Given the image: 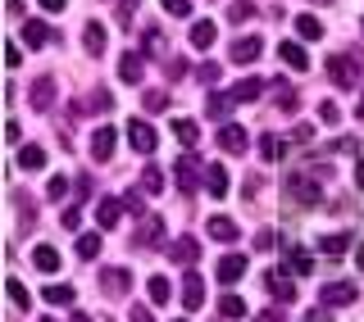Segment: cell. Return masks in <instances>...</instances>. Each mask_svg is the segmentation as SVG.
<instances>
[{
    "label": "cell",
    "instance_id": "cell-47",
    "mask_svg": "<svg viewBox=\"0 0 364 322\" xmlns=\"http://www.w3.org/2000/svg\"><path fill=\"white\" fill-rule=\"evenodd\" d=\"M77 223H82V213H77V204H68V209H64V227H68V232H73Z\"/></svg>",
    "mask_w": 364,
    "mask_h": 322
},
{
    "label": "cell",
    "instance_id": "cell-25",
    "mask_svg": "<svg viewBox=\"0 0 364 322\" xmlns=\"http://www.w3.org/2000/svg\"><path fill=\"white\" fill-rule=\"evenodd\" d=\"M296 37H301V41H318V37H323V23H318L314 14H301V18H296Z\"/></svg>",
    "mask_w": 364,
    "mask_h": 322
},
{
    "label": "cell",
    "instance_id": "cell-21",
    "mask_svg": "<svg viewBox=\"0 0 364 322\" xmlns=\"http://www.w3.org/2000/svg\"><path fill=\"white\" fill-rule=\"evenodd\" d=\"M32 263H37V272H60V255H55V245H37V250H32Z\"/></svg>",
    "mask_w": 364,
    "mask_h": 322
},
{
    "label": "cell",
    "instance_id": "cell-53",
    "mask_svg": "<svg viewBox=\"0 0 364 322\" xmlns=\"http://www.w3.org/2000/svg\"><path fill=\"white\" fill-rule=\"evenodd\" d=\"M73 322H91V318H87V313H73Z\"/></svg>",
    "mask_w": 364,
    "mask_h": 322
},
{
    "label": "cell",
    "instance_id": "cell-49",
    "mask_svg": "<svg viewBox=\"0 0 364 322\" xmlns=\"http://www.w3.org/2000/svg\"><path fill=\"white\" fill-rule=\"evenodd\" d=\"M37 5H41V9H50V14H60V9L68 5V0H37Z\"/></svg>",
    "mask_w": 364,
    "mask_h": 322
},
{
    "label": "cell",
    "instance_id": "cell-48",
    "mask_svg": "<svg viewBox=\"0 0 364 322\" xmlns=\"http://www.w3.org/2000/svg\"><path fill=\"white\" fill-rule=\"evenodd\" d=\"M255 322H287V318H282V309H264V313H259Z\"/></svg>",
    "mask_w": 364,
    "mask_h": 322
},
{
    "label": "cell",
    "instance_id": "cell-18",
    "mask_svg": "<svg viewBox=\"0 0 364 322\" xmlns=\"http://www.w3.org/2000/svg\"><path fill=\"white\" fill-rule=\"evenodd\" d=\"M82 45L91 55H105V23H87V28H82Z\"/></svg>",
    "mask_w": 364,
    "mask_h": 322
},
{
    "label": "cell",
    "instance_id": "cell-19",
    "mask_svg": "<svg viewBox=\"0 0 364 322\" xmlns=\"http://www.w3.org/2000/svg\"><path fill=\"white\" fill-rule=\"evenodd\" d=\"M196 255H200V245H196L191 236L173 240V250H168V259H173V263H196Z\"/></svg>",
    "mask_w": 364,
    "mask_h": 322
},
{
    "label": "cell",
    "instance_id": "cell-11",
    "mask_svg": "<svg viewBox=\"0 0 364 322\" xmlns=\"http://www.w3.org/2000/svg\"><path fill=\"white\" fill-rule=\"evenodd\" d=\"M119 77H123V82H141V77H146V60H141L136 50H128V55L119 60Z\"/></svg>",
    "mask_w": 364,
    "mask_h": 322
},
{
    "label": "cell",
    "instance_id": "cell-55",
    "mask_svg": "<svg viewBox=\"0 0 364 322\" xmlns=\"http://www.w3.org/2000/svg\"><path fill=\"white\" fill-rule=\"evenodd\" d=\"M37 322H55V318H37Z\"/></svg>",
    "mask_w": 364,
    "mask_h": 322
},
{
    "label": "cell",
    "instance_id": "cell-37",
    "mask_svg": "<svg viewBox=\"0 0 364 322\" xmlns=\"http://www.w3.org/2000/svg\"><path fill=\"white\" fill-rule=\"evenodd\" d=\"M46 300L50 304H73V286H46Z\"/></svg>",
    "mask_w": 364,
    "mask_h": 322
},
{
    "label": "cell",
    "instance_id": "cell-38",
    "mask_svg": "<svg viewBox=\"0 0 364 322\" xmlns=\"http://www.w3.org/2000/svg\"><path fill=\"white\" fill-rule=\"evenodd\" d=\"M9 304H14V309H28V286L14 282V277H9Z\"/></svg>",
    "mask_w": 364,
    "mask_h": 322
},
{
    "label": "cell",
    "instance_id": "cell-54",
    "mask_svg": "<svg viewBox=\"0 0 364 322\" xmlns=\"http://www.w3.org/2000/svg\"><path fill=\"white\" fill-rule=\"evenodd\" d=\"M355 263H360V272H364V250H360V255H355Z\"/></svg>",
    "mask_w": 364,
    "mask_h": 322
},
{
    "label": "cell",
    "instance_id": "cell-34",
    "mask_svg": "<svg viewBox=\"0 0 364 322\" xmlns=\"http://www.w3.org/2000/svg\"><path fill=\"white\" fill-rule=\"evenodd\" d=\"M141 105H146V113H164L168 109V96H164V91H146Z\"/></svg>",
    "mask_w": 364,
    "mask_h": 322
},
{
    "label": "cell",
    "instance_id": "cell-31",
    "mask_svg": "<svg viewBox=\"0 0 364 322\" xmlns=\"http://www.w3.org/2000/svg\"><path fill=\"white\" fill-rule=\"evenodd\" d=\"M96 255H100V236H91V232H87V236H77V259H87V263H91Z\"/></svg>",
    "mask_w": 364,
    "mask_h": 322
},
{
    "label": "cell",
    "instance_id": "cell-42",
    "mask_svg": "<svg viewBox=\"0 0 364 322\" xmlns=\"http://www.w3.org/2000/svg\"><path fill=\"white\" fill-rule=\"evenodd\" d=\"M164 9H168L173 18H187V14H191V0H164Z\"/></svg>",
    "mask_w": 364,
    "mask_h": 322
},
{
    "label": "cell",
    "instance_id": "cell-22",
    "mask_svg": "<svg viewBox=\"0 0 364 322\" xmlns=\"http://www.w3.org/2000/svg\"><path fill=\"white\" fill-rule=\"evenodd\" d=\"M242 272H246V259L242 255H223L219 259V282H237Z\"/></svg>",
    "mask_w": 364,
    "mask_h": 322
},
{
    "label": "cell",
    "instance_id": "cell-12",
    "mask_svg": "<svg viewBox=\"0 0 364 322\" xmlns=\"http://www.w3.org/2000/svg\"><path fill=\"white\" fill-rule=\"evenodd\" d=\"M173 172H178V187H182V195H187V191H196V172H200V168H196V159H191V155H178V168H173Z\"/></svg>",
    "mask_w": 364,
    "mask_h": 322
},
{
    "label": "cell",
    "instance_id": "cell-46",
    "mask_svg": "<svg viewBox=\"0 0 364 322\" xmlns=\"http://www.w3.org/2000/svg\"><path fill=\"white\" fill-rule=\"evenodd\" d=\"M128 322H155V318H151V309H146V304H132V313H128Z\"/></svg>",
    "mask_w": 364,
    "mask_h": 322
},
{
    "label": "cell",
    "instance_id": "cell-27",
    "mask_svg": "<svg viewBox=\"0 0 364 322\" xmlns=\"http://www.w3.org/2000/svg\"><path fill=\"white\" fill-rule=\"evenodd\" d=\"M18 168H28V172L46 168V150H41V145H23V150H18Z\"/></svg>",
    "mask_w": 364,
    "mask_h": 322
},
{
    "label": "cell",
    "instance_id": "cell-7",
    "mask_svg": "<svg viewBox=\"0 0 364 322\" xmlns=\"http://www.w3.org/2000/svg\"><path fill=\"white\" fill-rule=\"evenodd\" d=\"M205 191L214 195V200H223L228 191H232V182H228V168L223 164H214V168H205Z\"/></svg>",
    "mask_w": 364,
    "mask_h": 322
},
{
    "label": "cell",
    "instance_id": "cell-8",
    "mask_svg": "<svg viewBox=\"0 0 364 322\" xmlns=\"http://www.w3.org/2000/svg\"><path fill=\"white\" fill-rule=\"evenodd\" d=\"M200 304H205V282L196 272H187L182 277V309H200Z\"/></svg>",
    "mask_w": 364,
    "mask_h": 322
},
{
    "label": "cell",
    "instance_id": "cell-15",
    "mask_svg": "<svg viewBox=\"0 0 364 322\" xmlns=\"http://www.w3.org/2000/svg\"><path fill=\"white\" fill-rule=\"evenodd\" d=\"M264 286L273 291V300H278V304L296 300V286H291V277H282V272H269V277H264Z\"/></svg>",
    "mask_w": 364,
    "mask_h": 322
},
{
    "label": "cell",
    "instance_id": "cell-16",
    "mask_svg": "<svg viewBox=\"0 0 364 322\" xmlns=\"http://www.w3.org/2000/svg\"><path fill=\"white\" fill-rule=\"evenodd\" d=\"M214 37H219V28H214L210 18L191 23V45H196V50H210V45H214Z\"/></svg>",
    "mask_w": 364,
    "mask_h": 322
},
{
    "label": "cell",
    "instance_id": "cell-3",
    "mask_svg": "<svg viewBox=\"0 0 364 322\" xmlns=\"http://www.w3.org/2000/svg\"><path fill=\"white\" fill-rule=\"evenodd\" d=\"M328 77H333L337 87H355L360 82V64L350 60V55H333V60H328Z\"/></svg>",
    "mask_w": 364,
    "mask_h": 322
},
{
    "label": "cell",
    "instance_id": "cell-51",
    "mask_svg": "<svg viewBox=\"0 0 364 322\" xmlns=\"http://www.w3.org/2000/svg\"><path fill=\"white\" fill-rule=\"evenodd\" d=\"M305 322H328V318H323V313H310V318H305Z\"/></svg>",
    "mask_w": 364,
    "mask_h": 322
},
{
    "label": "cell",
    "instance_id": "cell-41",
    "mask_svg": "<svg viewBox=\"0 0 364 322\" xmlns=\"http://www.w3.org/2000/svg\"><path fill=\"white\" fill-rule=\"evenodd\" d=\"M346 245H350V236H346V232H337V236H323V250H328V255H341Z\"/></svg>",
    "mask_w": 364,
    "mask_h": 322
},
{
    "label": "cell",
    "instance_id": "cell-44",
    "mask_svg": "<svg viewBox=\"0 0 364 322\" xmlns=\"http://www.w3.org/2000/svg\"><path fill=\"white\" fill-rule=\"evenodd\" d=\"M318 118H323V123H328V128H333V123L341 118V113H337V105H328V100H323V105H318Z\"/></svg>",
    "mask_w": 364,
    "mask_h": 322
},
{
    "label": "cell",
    "instance_id": "cell-6",
    "mask_svg": "<svg viewBox=\"0 0 364 322\" xmlns=\"http://www.w3.org/2000/svg\"><path fill=\"white\" fill-rule=\"evenodd\" d=\"M228 55H232V64H255L259 55H264V41H259V37H242V41H232Z\"/></svg>",
    "mask_w": 364,
    "mask_h": 322
},
{
    "label": "cell",
    "instance_id": "cell-9",
    "mask_svg": "<svg viewBox=\"0 0 364 322\" xmlns=\"http://www.w3.org/2000/svg\"><path fill=\"white\" fill-rule=\"evenodd\" d=\"M278 60L287 64V68H310V55H305L301 41H282V45H278Z\"/></svg>",
    "mask_w": 364,
    "mask_h": 322
},
{
    "label": "cell",
    "instance_id": "cell-17",
    "mask_svg": "<svg viewBox=\"0 0 364 322\" xmlns=\"http://www.w3.org/2000/svg\"><path fill=\"white\" fill-rule=\"evenodd\" d=\"M205 232H210L214 240H237V223H232V218H223V213H214L210 223H205Z\"/></svg>",
    "mask_w": 364,
    "mask_h": 322
},
{
    "label": "cell",
    "instance_id": "cell-20",
    "mask_svg": "<svg viewBox=\"0 0 364 322\" xmlns=\"http://www.w3.org/2000/svg\"><path fill=\"white\" fill-rule=\"evenodd\" d=\"M119 218H123V204L119 200H100L96 204V223L100 227H119Z\"/></svg>",
    "mask_w": 364,
    "mask_h": 322
},
{
    "label": "cell",
    "instance_id": "cell-40",
    "mask_svg": "<svg viewBox=\"0 0 364 322\" xmlns=\"http://www.w3.org/2000/svg\"><path fill=\"white\" fill-rule=\"evenodd\" d=\"M250 14H255V5H250V0H237V5L228 9V18H232V23H246Z\"/></svg>",
    "mask_w": 364,
    "mask_h": 322
},
{
    "label": "cell",
    "instance_id": "cell-28",
    "mask_svg": "<svg viewBox=\"0 0 364 322\" xmlns=\"http://www.w3.org/2000/svg\"><path fill=\"white\" fill-rule=\"evenodd\" d=\"M50 100H55V82L41 77V82L32 87V109H50Z\"/></svg>",
    "mask_w": 364,
    "mask_h": 322
},
{
    "label": "cell",
    "instance_id": "cell-36",
    "mask_svg": "<svg viewBox=\"0 0 364 322\" xmlns=\"http://www.w3.org/2000/svg\"><path fill=\"white\" fill-rule=\"evenodd\" d=\"M219 313H223V318H242V313H246V304L237 300V295H223V300H219Z\"/></svg>",
    "mask_w": 364,
    "mask_h": 322
},
{
    "label": "cell",
    "instance_id": "cell-4",
    "mask_svg": "<svg viewBox=\"0 0 364 322\" xmlns=\"http://www.w3.org/2000/svg\"><path fill=\"white\" fill-rule=\"evenodd\" d=\"M128 141H132L136 155H151L155 145H159V136H155V128H151L146 118H132V123H128Z\"/></svg>",
    "mask_w": 364,
    "mask_h": 322
},
{
    "label": "cell",
    "instance_id": "cell-24",
    "mask_svg": "<svg viewBox=\"0 0 364 322\" xmlns=\"http://www.w3.org/2000/svg\"><path fill=\"white\" fill-rule=\"evenodd\" d=\"M159 236H164V223H159V218H146V223L136 227V245H159Z\"/></svg>",
    "mask_w": 364,
    "mask_h": 322
},
{
    "label": "cell",
    "instance_id": "cell-43",
    "mask_svg": "<svg viewBox=\"0 0 364 322\" xmlns=\"http://www.w3.org/2000/svg\"><path fill=\"white\" fill-rule=\"evenodd\" d=\"M46 191H50V200H64V195H68V177H55Z\"/></svg>",
    "mask_w": 364,
    "mask_h": 322
},
{
    "label": "cell",
    "instance_id": "cell-33",
    "mask_svg": "<svg viewBox=\"0 0 364 322\" xmlns=\"http://www.w3.org/2000/svg\"><path fill=\"white\" fill-rule=\"evenodd\" d=\"M282 150H287L282 136H259V155H264V159H282Z\"/></svg>",
    "mask_w": 364,
    "mask_h": 322
},
{
    "label": "cell",
    "instance_id": "cell-2",
    "mask_svg": "<svg viewBox=\"0 0 364 322\" xmlns=\"http://www.w3.org/2000/svg\"><path fill=\"white\" fill-rule=\"evenodd\" d=\"M318 300H323V309H346V304L360 300V291L350 282H328L323 291H318Z\"/></svg>",
    "mask_w": 364,
    "mask_h": 322
},
{
    "label": "cell",
    "instance_id": "cell-30",
    "mask_svg": "<svg viewBox=\"0 0 364 322\" xmlns=\"http://www.w3.org/2000/svg\"><path fill=\"white\" fill-rule=\"evenodd\" d=\"M314 263H310V255H301V250H287V272H296V277H305Z\"/></svg>",
    "mask_w": 364,
    "mask_h": 322
},
{
    "label": "cell",
    "instance_id": "cell-45",
    "mask_svg": "<svg viewBox=\"0 0 364 322\" xmlns=\"http://www.w3.org/2000/svg\"><path fill=\"white\" fill-rule=\"evenodd\" d=\"M5 64H9V68H18V64H23V50H18V45H14V41H9V45H5Z\"/></svg>",
    "mask_w": 364,
    "mask_h": 322
},
{
    "label": "cell",
    "instance_id": "cell-39",
    "mask_svg": "<svg viewBox=\"0 0 364 322\" xmlns=\"http://www.w3.org/2000/svg\"><path fill=\"white\" fill-rule=\"evenodd\" d=\"M296 105H301V100H296V91H287V87L278 82V109L282 113H296Z\"/></svg>",
    "mask_w": 364,
    "mask_h": 322
},
{
    "label": "cell",
    "instance_id": "cell-29",
    "mask_svg": "<svg viewBox=\"0 0 364 322\" xmlns=\"http://www.w3.org/2000/svg\"><path fill=\"white\" fill-rule=\"evenodd\" d=\"M228 109H232V96H210V100H205V113H210L214 123H219Z\"/></svg>",
    "mask_w": 364,
    "mask_h": 322
},
{
    "label": "cell",
    "instance_id": "cell-35",
    "mask_svg": "<svg viewBox=\"0 0 364 322\" xmlns=\"http://www.w3.org/2000/svg\"><path fill=\"white\" fill-rule=\"evenodd\" d=\"M141 187L151 191V195H159V191H164V172H159V168H146L141 172Z\"/></svg>",
    "mask_w": 364,
    "mask_h": 322
},
{
    "label": "cell",
    "instance_id": "cell-5",
    "mask_svg": "<svg viewBox=\"0 0 364 322\" xmlns=\"http://www.w3.org/2000/svg\"><path fill=\"white\" fill-rule=\"evenodd\" d=\"M114 145H119L114 128H96V132H91V159H96V164H109V159H114Z\"/></svg>",
    "mask_w": 364,
    "mask_h": 322
},
{
    "label": "cell",
    "instance_id": "cell-10",
    "mask_svg": "<svg viewBox=\"0 0 364 322\" xmlns=\"http://www.w3.org/2000/svg\"><path fill=\"white\" fill-rule=\"evenodd\" d=\"M246 141H250V136H246V128H237V123H228V128L219 132V145H223L228 155H242Z\"/></svg>",
    "mask_w": 364,
    "mask_h": 322
},
{
    "label": "cell",
    "instance_id": "cell-32",
    "mask_svg": "<svg viewBox=\"0 0 364 322\" xmlns=\"http://www.w3.org/2000/svg\"><path fill=\"white\" fill-rule=\"evenodd\" d=\"M146 286H151V300H155V304H168V295H173V286H168V277H151Z\"/></svg>",
    "mask_w": 364,
    "mask_h": 322
},
{
    "label": "cell",
    "instance_id": "cell-50",
    "mask_svg": "<svg viewBox=\"0 0 364 322\" xmlns=\"http://www.w3.org/2000/svg\"><path fill=\"white\" fill-rule=\"evenodd\" d=\"M355 187L364 191V159H360V164H355Z\"/></svg>",
    "mask_w": 364,
    "mask_h": 322
},
{
    "label": "cell",
    "instance_id": "cell-13",
    "mask_svg": "<svg viewBox=\"0 0 364 322\" xmlns=\"http://www.w3.org/2000/svg\"><path fill=\"white\" fill-rule=\"evenodd\" d=\"M173 136L182 141V150H196V141H200L196 118H173Z\"/></svg>",
    "mask_w": 364,
    "mask_h": 322
},
{
    "label": "cell",
    "instance_id": "cell-52",
    "mask_svg": "<svg viewBox=\"0 0 364 322\" xmlns=\"http://www.w3.org/2000/svg\"><path fill=\"white\" fill-rule=\"evenodd\" d=\"M355 118H364V100H360V105H355Z\"/></svg>",
    "mask_w": 364,
    "mask_h": 322
},
{
    "label": "cell",
    "instance_id": "cell-1",
    "mask_svg": "<svg viewBox=\"0 0 364 322\" xmlns=\"http://www.w3.org/2000/svg\"><path fill=\"white\" fill-rule=\"evenodd\" d=\"M287 195L296 204H318V200H323V187H318L314 172H291V177H287Z\"/></svg>",
    "mask_w": 364,
    "mask_h": 322
},
{
    "label": "cell",
    "instance_id": "cell-14",
    "mask_svg": "<svg viewBox=\"0 0 364 322\" xmlns=\"http://www.w3.org/2000/svg\"><path fill=\"white\" fill-rule=\"evenodd\" d=\"M128 282H132V272H128V268H109V272H100V286H105V295H123V291H128Z\"/></svg>",
    "mask_w": 364,
    "mask_h": 322
},
{
    "label": "cell",
    "instance_id": "cell-26",
    "mask_svg": "<svg viewBox=\"0 0 364 322\" xmlns=\"http://www.w3.org/2000/svg\"><path fill=\"white\" fill-rule=\"evenodd\" d=\"M259 91H264V82H259V77H246V82H237L232 91H228V96L246 105V100H259Z\"/></svg>",
    "mask_w": 364,
    "mask_h": 322
},
{
    "label": "cell",
    "instance_id": "cell-23",
    "mask_svg": "<svg viewBox=\"0 0 364 322\" xmlns=\"http://www.w3.org/2000/svg\"><path fill=\"white\" fill-rule=\"evenodd\" d=\"M23 41H28L32 50H41V45L50 41V28H46V23H37V18H32V23H23Z\"/></svg>",
    "mask_w": 364,
    "mask_h": 322
}]
</instances>
